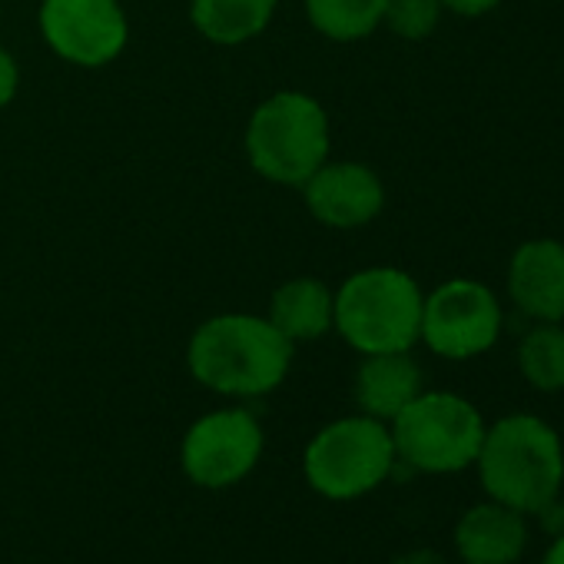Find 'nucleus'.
I'll return each instance as SVG.
<instances>
[{
  "label": "nucleus",
  "mask_w": 564,
  "mask_h": 564,
  "mask_svg": "<svg viewBox=\"0 0 564 564\" xmlns=\"http://www.w3.org/2000/svg\"><path fill=\"white\" fill-rule=\"evenodd\" d=\"M18 90H21V67L14 61V54L0 44V110H8L14 104Z\"/></svg>",
  "instance_id": "6ab92c4d"
},
{
  "label": "nucleus",
  "mask_w": 564,
  "mask_h": 564,
  "mask_svg": "<svg viewBox=\"0 0 564 564\" xmlns=\"http://www.w3.org/2000/svg\"><path fill=\"white\" fill-rule=\"evenodd\" d=\"M425 389L422 369L412 352H376L362 356L356 372V405L362 415L392 422Z\"/></svg>",
  "instance_id": "ddd939ff"
},
{
  "label": "nucleus",
  "mask_w": 564,
  "mask_h": 564,
  "mask_svg": "<svg viewBox=\"0 0 564 564\" xmlns=\"http://www.w3.org/2000/svg\"><path fill=\"white\" fill-rule=\"evenodd\" d=\"M442 11H452L458 18H481V14H491L501 0H438Z\"/></svg>",
  "instance_id": "aec40b11"
},
{
  "label": "nucleus",
  "mask_w": 564,
  "mask_h": 564,
  "mask_svg": "<svg viewBox=\"0 0 564 564\" xmlns=\"http://www.w3.org/2000/svg\"><path fill=\"white\" fill-rule=\"evenodd\" d=\"M518 369L538 392H564V326L538 323L518 346Z\"/></svg>",
  "instance_id": "f3484780"
},
{
  "label": "nucleus",
  "mask_w": 564,
  "mask_h": 564,
  "mask_svg": "<svg viewBox=\"0 0 564 564\" xmlns=\"http://www.w3.org/2000/svg\"><path fill=\"white\" fill-rule=\"evenodd\" d=\"M262 445V425L249 409H216L186 429L180 468L199 488H229L259 465Z\"/></svg>",
  "instance_id": "6e6552de"
},
{
  "label": "nucleus",
  "mask_w": 564,
  "mask_h": 564,
  "mask_svg": "<svg viewBox=\"0 0 564 564\" xmlns=\"http://www.w3.org/2000/svg\"><path fill=\"white\" fill-rule=\"evenodd\" d=\"M541 564H564V531L547 544V551H544Z\"/></svg>",
  "instance_id": "412c9836"
},
{
  "label": "nucleus",
  "mask_w": 564,
  "mask_h": 564,
  "mask_svg": "<svg viewBox=\"0 0 564 564\" xmlns=\"http://www.w3.org/2000/svg\"><path fill=\"white\" fill-rule=\"evenodd\" d=\"M279 0H189V21L216 47H239L262 37Z\"/></svg>",
  "instance_id": "2eb2a0df"
},
{
  "label": "nucleus",
  "mask_w": 564,
  "mask_h": 564,
  "mask_svg": "<svg viewBox=\"0 0 564 564\" xmlns=\"http://www.w3.org/2000/svg\"><path fill=\"white\" fill-rule=\"evenodd\" d=\"M425 293L399 265H369L336 290L333 329L359 356L412 352L422 333Z\"/></svg>",
  "instance_id": "20e7f679"
},
{
  "label": "nucleus",
  "mask_w": 564,
  "mask_h": 564,
  "mask_svg": "<svg viewBox=\"0 0 564 564\" xmlns=\"http://www.w3.org/2000/svg\"><path fill=\"white\" fill-rule=\"evenodd\" d=\"M386 8L389 0H306V18L326 41L356 44L382 28Z\"/></svg>",
  "instance_id": "dca6fc26"
},
{
  "label": "nucleus",
  "mask_w": 564,
  "mask_h": 564,
  "mask_svg": "<svg viewBox=\"0 0 564 564\" xmlns=\"http://www.w3.org/2000/svg\"><path fill=\"white\" fill-rule=\"evenodd\" d=\"M333 147L326 107L303 90H275L265 97L242 133L249 166L275 186H303Z\"/></svg>",
  "instance_id": "7ed1b4c3"
},
{
  "label": "nucleus",
  "mask_w": 564,
  "mask_h": 564,
  "mask_svg": "<svg viewBox=\"0 0 564 564\" xmlns=\"http://www.w3.org/2000/svg\"><path fill=\"white\" fill-rule=\"evenodd\" d=\"M296 346L265 316L219 313L196 326L186 346L189 376L226 399L275 392L293 369Z\"/></svg>",
  "instance_id": "f257e3e1"
},
{
  "label": "nucleus",
  "mask_w": 564,
  "mask_h": 564,
  "mask_svg": "<svg viewBox=\"0 0 564 564\" xmlns=\"http://www.w3.org/2000/svg\"><path fill=\"white\" fill-rule=\"evenodd\" d=\"M293 346L316 343L326 333H333L336 323V290H329L316 275H296L286 279L269 296V316H265Z\"/></svg>",
  "instance_id": "4468645a"
},
{
  "label": "nucleus",
  "mask_w": 564,
  "mask_h": 564,
  "mask_svg": "<svg viewBox=\"0 0 564 564\" xmlns=\"http://www.w3.org/2000/svg\"><path fill=\"white\" fill-rule=\"evenodd\" d=\"M395 465L399 458L389 425L362 412L323 425L303 455L310 488L329 501H356L376 491Z\"/></svg>",
  "instance_id": "423d86ee"
},
{
  "label": "nucleus",
  "mask_w": 564,
  "mask_h": 564,
  "mask_svg": "<svg viewBox=\"0 0 564 564\" xmlns=\"http://www.w3.org/2000/svg\"><path fill=\"white\" fill-rule=\"evenodd\" d=\"M501 303L478 279H448L422 303V333L435 356L465 362L485 356L501 339Z\"/></svg>",
  "instance_id": "0eeeda50"
},
{
  "label": "nucleus",
  "mask_w": 564,
  "mask_h": 564,
  "mask_svg": "<svg viewBox=\"0 0 564 564\" xmlns=\"http://www.w3.org/2000/svg\"><path fill=\"white\" fill-rule=\"evenodd\" d=\"M471 468H478V481L491 501L534 518L561 495L564 445L544 419L511 412L485 429Z\"/></svg>",
  "instance_id": "f03ea898"
},
{
  "label": "nucleus",
  "mask_w": 564,
  "mask_h": 564,
  "mask_svg": "<svg viewBox=\"0 0 564 564\" xmlns=\"http://www.w3.org/2000/svg\"><path fill=\"white\" fill-rule=\"evenodd\" d=\"M442 14L445 11L438 0H389L382 24L402 41H425L435 34Z\"/></svg>",
  "instance_id": "a211bd4d"
},
{
  "label": "nucleus",
  "mask_w": 564,
  "mask_h": 564,
  "mask_svg": "<svg viewBox=\"0 0 564 564\" xmlns=\"http://www.w3.org/2000/svg\"><path fill=\"white\" fill-rule=\"evenodd\" d=\"M485 415L458 392L422 389L392 422L395 458L422 475H458L475 465Z\"/></svg>",
  "instance_id": "39448f33"
},
{
  "label": "nucleus",
  "mask_w": 564,
  "mask_h": 564,
  "mask_svg": "<svg viewBox=\"0 0 564 564\" xmlns=\"http://www.w3.org/2000/svg\"><path fill=\"white\" fill-rule=\"evenodd\" d=\"M306 209L329 229H359L379 219L386 206V186L379 173L356 160L323 163L303 186Z\"/></svg>",
  "instance_id": "9d476101"
},
{
  "label": "nucleus",
  "mask_w": 564,
  "mask_h": 564,
  "mask_svg": "<svg viewBox=\"0 0 564 564\" xmlns=\"http://www.w3.org/2000/svg\"><path fill=\"white\" fill-rule=\"evenodd\" d=\"M528 514L501 505L478 501L455 524V551L462 564H514L528 547Z\"/></svg>",
  "instance_id": "f8f14e48"
},
{
  "label": "nucleus",
  "mask_w": 564,
  "mask_h": 564,
  "mask_svg": "<svg viewBox=\"0 0 564 564\" xmlns=\"http://www.w3.org/2000/svg\"><path fill=\"white\" fill-rule=\"evenodd\" d=\"M508 296L534 323L564 319V242L528 239L511 252Z\"/></svg>",
  "instance_id": "9b49d317"
},
{
  "label": "nucleus",
  "mask_w": 564,
  "mask_h": 564,
  "mask_svg": "<svg viewBox=\"0 0 564 564\" xmlns=\"http://www.w3.org/2000/svg\"><path fill=\"white\" fill-rule=\"evenodd\" d=\"M37 28L51 54L80 70L110 67L130 44L120 0H41Z\"/></svg>",
  "instance_id": "1a4fd4ad"
}]
</instances>
